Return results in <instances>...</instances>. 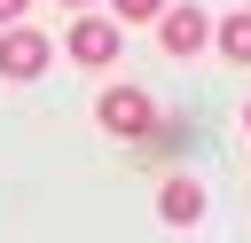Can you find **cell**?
I'll list each match as a JSON object with an SVG mask.
<instances>
[{
    "instance_id": "cell-1",
    "label": "cell",
    "mask_w": 251,
    "mask_h": 243,
    "mask_svg": "<svg viewBox=\"0 0 251 243\" xmlns=\"http://www.w3.org/2000/svg\"><path fill=\"white\" fill-rule=\"evenodd\" d=\"M94 118H102V133H118V141H149V133H157V102H149L141 86H102Z\"/></svg>"
},
{
    "instance_id": "cell-2",
    "label": "cell",
    "mask_w": 251,
    "mask_h": 243,
    "mask_svg": "<svg viewBox=\"0 0 251 243\" xmlns=\"http://www.w3.org/2000/svg\"><path fill=\"white\" fill-rule=\"evenodd\" d=\"M47 63H55V39H47V31H31V24H8V31H0V78L24 86V78H39Z\"/></svg>"
},
{
    "instance_id": "cell-5",
    "label": "cell",
    "mask_w": 251,
    "mask_h": 243,
    "mask_svg": "<svg viewBox=\"0 0 251 243\" xmlns=\"http://www.w3.org/2000/svg\"><path fill=\"white\" fill-rule=\"evenodd\" d=\"M157 219H165V227H196V219H204V180H196V172H165Z\"/></svg>"
},
{
    "instance_id": "cell-8",
    "label": "cell",
    "mask_w": 251,
    "mask_h": 243,
    "mask_svg": "<svg viewBox=\"0 0 251 243\" xmlns=\"http://www.w3.org/2000/svg\"><path fill=\"white\" fill-rule=\"evenodd\" d=\"M24 8H31V0H0V31H8V24H24Z\"/></svg>"
},
{
    "instance_id": "cell-6",
    "label": "cell",
    "mask_w": 251,
    "mask_h": 243,
    "mask_svg": "<svg viewBox=\"0 0 251 243\" xmlns=\"http://www.w3.org/2000/svg\"><path fill=\"white\" fill-rule=\"evenodd\" d=\"M212 47L235 63V71H251V8H235V16H220V31H212Z\"/></svg>"
},
{
    "instance_id": "cell-3",
    "label": "cell",
    "mask_w": 251,
    "mask_h": 243,
    "mask_svg": "<svg viewBox=\"0 0 251 243\" xmlns=\"http://www.w3.org/2000/svg\"><path fill=\"white\" fill-rule=\"evenodd\" d=\"M63 47H71V63H86V71H110L126 39H118V24H110V16H78V24L63 31Z\"/></svg>"
},
{
    "instance_id": "cell-10",
    "label": "cell",
    "mask_w": 251,
    "mask_h": 243,
    "mask_svg": "<svg viewBox=\"0 0 251 243\" xmlns=\"http://www.w3.org/2000/svg\"><path fill=\"white\" fill-rule=\"evenodd\" d=\"M63 8H94V0H63Z\"/></svg>"
},
{
    "instance_id": "cell-9",
    "label": "cell",
    "mask_w": 251,
    "mask_h": 243,
    "mask_svg": "<svg viewBox=\"0 0 251 243\" xmlns=\"http://www.w3.org/2000/svg\"><path fill=\"white\" fill-rule=\"evenodd\" d=\"M243 133H251V102H243Z\"/></svg>"
},
{
    "instance_id": "cell-4",
    "label": "cell",
    "mask_w": 251,
    "mask_h": 243,
    "mask_svg": "<svg viewBox=\"0 0 251 243\" xmlns=\"http://www.w3.org/2000/svg\"><path fill=\"white\" fill-rule=\"evenodd\" d=\"M157 47L180 55V63L204 55V47H212V16H204V8H165V16H157Z\"/></svg>"
},
{
    "instance_id": "cell-7",
    "label": "cell",
    "mask_w": 251,
    "mask_h": 243,
    "mask_svg": "<svg viewBox=\"0 0 251 243\" xmlns=\"http://www.w3.org/2000/svg\"><path fill=\"white\" fill-rule=\"evenodd\" d=\"M165 0H110V24H157Z\"/></svg>"
}]
</instances>
